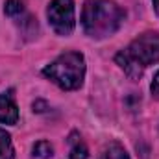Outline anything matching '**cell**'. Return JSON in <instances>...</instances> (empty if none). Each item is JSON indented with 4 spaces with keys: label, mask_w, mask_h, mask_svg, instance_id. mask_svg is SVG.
Returning <instances> with one entry per match:
<instances>
[{
    "label": "cell",
    "mask_w": 159,
    "mask_h": 159,
    "mask_svg": "<svg viewBox=\"0 0 159 159\" xmlns=\"http://www.w3.org/2000/svg\"><path fill=\"white\" fill-rule=\"evenodd\" d=\"M46 19L57 35H70L76 26L74 2L72 0H52L46 9Z\"/></svg>",
    "instance_id": "4"
},
{
    "label": "cell",
    "mask_w": 159,
    "mask_h": 159,
    "mask_svg": "<svg viewBox=\"0 0 159 159\" xmlns=\"http://www.w3.org/2000/svg\"><path fill=\"white\" fill-rule=\"evenodd\" d=\"M15 150H13V143H11V135L0 128V159H13Z\"/></svg>",
    "instance_id": "6"
},
{
    "label": "cell",
    "mask_w": 159,
    "mask_h": 159,
    "mask_svg": "<svg viewBox=\"0 0 159 159\" xmlns=\"http://www.w3.org/2000/svg\"><path fill=\"white\" fill-rule=\"evenodd\" d=\"M19 120V107L15 104L13 93H2L0 94V122L2 124H17Z\"/></svg>",
    "instance_id": "5"
},
{
    "label": "cell",
    "mask_w": 159,
    "mask_h": 159,
    "mask_svg": "<svg viewBox=\"0 0 159 159\" xmlns=\"http://www.w3.org/2000/svg\"><path fill=\"white\" fill-rule=\"evenodd\" d=\"M70 144H72V148H70V159H87L89 157V150H87V146H85V143L78 139V135L76 133H72L70 135Z\"/></svg>",
    "instance_id": "7"
},
{
    "label": "cell",
    "mask_w": 159,
    "mask_h": 159,
    "mask_svg": "<svg viewBox=\"0 0 159 159\" xmlns=\"http://www.w3.org/2000/svg\"><path fill=\"white\" fill-rule=\"evenodd\" d=\"M124 20V11L113 0H87L81 9L83 32L93 39L113 35Z\"/></svg>",
    "instance_id": "1"
},
{
    "label": "cell",
    "mask_w": 159,
    "mask_h": 159,
    "mask_svg": "<svg viewBox=\"0 0 159 159\" xmlns=\"http://www.w3.org/2000/svg\"><path fill=\"white\" fill-rule=\"evenodd\" d=\"M150 91H152V94H154V98H157V100H159V70H157V74L154 76V80H152V85H150Z\"/></svg>",
    "instance_id": "11"
},
{
    "label": "cell",
    "mask_w": 159,
    "mask_h": 159,
    "mask_svg": "<svg viewBox=\"0 0 159 159\" xmlns=\"http://www.w3.org/2000/svg\"><path fill=\"white\" fill-rule=\"evenodd\" d=\"M154 2V9H156V13L159 15V0H152Z\"/></svg>",
    "instance_id": "12"
},
{
    "label": "cell",
    "mask_w": 159,
    "mask_h": 159,
    "mask_svg": "<svg viewBox=\"0 0 159 159\" xmlns=\"http://www.w3.org/2000/svg\"><path fill=\"white\" fill-rule=\"evenodd\" d=\"M115 61L129 78L139 80L146 67L159 61V34L148 32L139 35L126 50L115 56Z\"/></svg>",
    "instance_id": "2"
},
{
    "label": "cell",
    "mask_w": 159,
    "mask_h": 159,
    "mask_svg": "<svg viewBox=\"0 0 159 159\" xmlns=\"http://www.w3.org/2000/svg\"><path fill=\"white\" fill-rule=\"evenodd\" d=\"M22 11H24V6H22L20 0H7L6 6H4V13H6L7 17H17V15H20Z\"/></svg>",
    "instance_id": "10"
},
{
    "label": "cell",
    "mask_w": 159,
    "mask_h": 159,
    "mask_svg": "<svg viewBox=\"0 0 159 159\" xmlns=\"http://www.w3.org/2000/svg\"><path fill=\"white\" fill-rule=\"evenodd\" d=\"M100 159H129V156L124 150V146H120L119 143H111L102 150Z\"/></svg>",
    "instance_id": "8"
},
{
    "label": "cell",
    "mask_w": 159,
    "mask_h": 159,
    "mask_svg": "<svg viewBox=\"0 0 159 159\" xmlns=\"http://www.w3.org/2000/svg\"><path fill=\"white\" fill-rule=\"evenodd\" d=\"M43 74L63 91H76L81 87L85 78V57L80 52H65L50 65H46Z\"/></svg>",
    "instance_id": "3"
},
{
    "label": "cell",
    "mask_w": 159,
    "mask_h": 159,
    "mask_svg": "<svg viewBox=\"0 0 159 159\" xmlns=\"http://www.w3.org/2000/svg\"><path fill=\"white\" fill-rule=\"evenodd\" d=\"M52 152H54V148H52V144H50L48 141H39V143H35L34 148H32L34 157H37V159L52 157Z\"/></svg>",
    "instance_id": "9"
}]
</instances>
